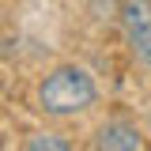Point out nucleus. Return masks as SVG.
Returning a JSON list of instances; mask_svg holds the SVG:
<instances>
[{
    "label": "nucleus",
    "mask_w": 151,
    "mask_h": 151,
    "mask_svg": "<svg viewBox=\"0 0 151 151\" xmlns=\"http://www.w3.org/2000/svg\"><path fill=\"white\" fill-rule=\"evenodd\" d=\"M147 132H151V113H147Z\"/></svg>",
    "instance_id": "nucleus-6"
},
{
    "label": "nucleus",
    "mask_w": 151,
    "mask_h": 151,
    "mask_svg": "<svg viewBox=\"0 0 151 151\" xmlns=\"http://www.w3.org/2000/svg\"><path fill=\"white\" fill-rule=\"evenodd\" d=\"M23 151H72V144L60 136V132H30Z\"/></svg>",
    "instance_id": "nucleus-4"
},
{
    "label": "nucleus",
    "mask_w": 151,
    "mask_h": 151,
    "mask_svg": "<svg viewBox=\"0 0 151 151\" xmlns=\"http://www.w3.org/2000/svg\"><path fill=\"white\" fill-rule=\"evenodd\" d=\"M98 98L94 79L79 64H60L53 72H45V79L38 83V110L49 117H76L87 113Z\"/></svg>",
    "instance_id": "nucleus-1"
},
{
    "label": "nucleus",
    "mask_w": 151,
    "mask_h": 151,
    "mask_svg": "<svg viewBox=\"0 0 151 151\" xmlns=\"http://www.w3.org/2000/svg\"><path fill=\"white\" fill-rule=\"evenodd\" d=\"M87 12L94 23H117L121 15V0H87Z\"/></svg>",
    "instance_id": "nucleus-5"
},
{
    "label": "nucleus",
    "mask_w": 151,
    "mask_h": 151,
    "mask_svg": "<svg viewBox=\"0 0 151 151\" xmlns=\"http://www.w3.org/2000/svg\"><path fill=\"white\" fill-rule=\"evenodd\" d=\"M94 151H144V136L132 121H106L94 132Z\"/></svg>",
    "instance_id": "nucleus-3"
},
{
    "label": "nucleus",
    "mask_w": 151,
    "mask_h": 151,
    "mask_svg": "<svg viewBox=\"0 0 151 151\" xmlns=\"http://www.w3.org/2000/svg\"><path fill=\"white\" fill-rule=\"evenodd\" d=\"M117 23H121V30H125L132 60L151 68V0H121Z\"/></svg>",
    "instance_id": "nucleus-2"
}]
</instances>
